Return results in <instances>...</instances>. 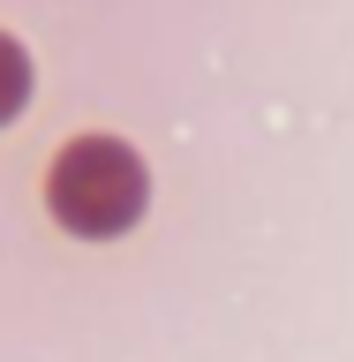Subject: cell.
<instances>
[{"label": "cell", "instance_id": "7a4b0ae2", "mask_svg": "<svg viewBox=\"0 0 354 362\" xmlns=\"http://www.w3.org/2000/svg\"><path fill=\"white\" fill-rule=\"evenodd\" d=\"M23 98H30V61H23V45L0 30V121H16Z\"/></svg>", "mask_w": 354, "mask_h": 362}, {"label": "cell", "instance_id": "6da1fadb", "mask_svg": "<svg viewBox=\"0 0 354 362\" xmlns=\"http://www.w3.org/2000/svg\"><path fill=\"white\" fill-rule=\"evenodd\" d=\"M143 158L129 144H113V136H83V144H68L53 158V174H45V204H53V219L76 226V234H121V226L143 211Z\"/></svg>", "mask_w": 354, "mask_h": 362}]
</instances>
